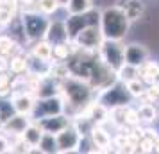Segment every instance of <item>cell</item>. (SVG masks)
<instances>
[{
	"mask_svg": "<svg viewBox=\"0 0 159 154\" xmlns=\"http://www.w3.org/2000/svg\"><path fill=\"white\" fill-rule=\"evenodd\" d=\"M57 4H59V6H68V4H70V0H57Z\"/></svg>",
	"mask_w": 159,
	"mask_h": 154,
	"instance_id": "obj_32",
	"label": "cell"
},
{
	"mask_svg": "<svg viewBox=\"0 0 159 154\" xmlns=\"http://www.w3.org/2000/svg\"><path fill=\"white\" fill-rule=\"evenodd\" d=\"M66 95H68L72 104H82L88 100L89 90H88V86H84L79 81H70L66 82Z\"/></svg>",
	"mask_w": 159,
	"mask_h": 154,
	"instance_id": "obj_6",
	"label": "cell"
},
{
	"mask_svg": "<svg viewBox=\"0 0 159 154\" xmlns=\"http://www.w3.org/2000/svg\"><path fill=\"white\" fill-rule=\"evenodd\" d=\"M7 68V63H6V59L0 58V70H6Z\"/></svg>",
	"mask_w": 159,
	"mask_h": 154,
	"instance_id": "obj_31",
	"label": "cell"
},
{
	"mask_svg": "<svg viewBox=\"0 0 159 154\" xmlns=\"http://www.w3.org/2000/svg\"><path fill=\"white\" fill-rule=\"evenodd\" d=\"M0 118H2V117H0Z\"/></svg>",
	"mask_w": 159,
	"mask_h": 154,
	"instance_id": "obj_34",
	"label": "cell"
},
{
	"mask_svg": "<svg viewBox=\"0 0 159 154\" xmlns=\"http://www.w3.org/2000/svg\"><path fill=\"white\" fill-rule=\"evenodd\" d=\"M79 47H84V49H97V47H100L102 41H104V32L102 29L97 27V23L93 25H88L84 27L82 30L77 32V36L73 38Z\"/></svg>",
	"mask_w": 159,
	"mask_h": 154,
	"instance_id": "obj_3",
	"label": "cell"
},
{
	"mask_svg": "<svg viewBox=\"0 0 159 154\" xmlns=\"http://www.w3.org/2000/svg\"><path fill=\"white\" fill-rule=\"evenodd\" d=\"M127 90L130 91V95H141L143 93V84L138 79H132V81H127Z\"/></svg>",
	"mask_w": 159,
	"mask_h": 154,
	"instance_id": "obj_22",
	"label": "cell"
},
{
	"mask_svg": "<svg viewBox=\"0 0 159 154\" xmlns=\"http://www.w3.org/2000/svg\"><path fill=\"white\" fill-rule=\"evenodd\" d=\"M57 6H59L57 0H39V7L45 13H54L57 9Z\"/></svg>",
	"mask_w": 159,
	"mask_h": 154,
	"instance_id": "obj_23",
	"label": "cell"
},
{
	"mask_svg": "<svg viewBox=\"0 0 159 154\" xmlns=\"http://www.w3.org/2000/svg\"><path fill=\"white\" fill-rule=\"evenodd\" d=\"M41 136H43V133H41V129L36 127V125H29V127L23 131V138H25V142H27L29 145H39Z\"/></svg>",
	"mask_w": 159,
	"mask_h": 154,
	"instance_id": "obj_15",
	"label": "cell"
},
{
	"mask_svg": "<svg viewBox=\"0 0 159 154\" xmlns=\"http://www.w3.org/2000/svg\"><path fill=\"white\" fill-rule=\"evenodd\" d=\"M68 47H66L65 43H59L57 47H54V56L57 59H65V58H68Z\"/></svg>",
	"mask_w": 159,
	"mask_h": 154,
	"instance_id": "obj_24",
	"label": "cell"
},
{
	"mask_svg": "<svg viewBox=\"0 0 159 154\" xmlns=\"http://www.w3.org/2000/svg\"><path fill=\"white\" fill-rule=\"evenodd\" d=\"M141 145H143V151H152V143L148 142V140H145Z\"/></svg>",
	"mask_w": 159,
	"mask_h": 154,
	"instance_id": "obj_29",
	"label": "cell"
},
{
	"mask_svg": "<svg viewBox=\"0 0 159 154\" xmlns=\"http://www.w3.org/2000/svg\"><path fill=\"white\" fill-rule=\"evenodd\" d=\"M34 56L41 61H48L52 58V47L48 43H38L34 47Z\"/></svg>",
	"mask_w": 159,
	"mask_h": 154,
	"instance_id": "obj_18",
	"label": "cell"
},
{
	"mask_svg": "<svg viewBox=\"0 0 159 154\" xmlns=\"http://www.w3.org/2000/svg\"><path fill=\"white\" fill-rule=\"evenodd\" d=\"M61 100L59 99H54V97H48V99H45L43 102L38 106V115H41V117H52V115H57L59 111H61Z\"/></svg>",
	"mask_w": 159,
	"mask_h": 154,
	"instance_id": "obj_11",
	"label": "cell"
},
{
	"mask_svg": "<svg viewBox=\"0 0 159 154\" xmlns=\"http://www.w3.org/2000/svg\"><path fill=\"white\" fill-rule=\"evenodd\" d=\"M47 38H48V41H52V43H65V41H68L70 38H68V29H66L65 23L61 22H56L52 23L50 27L47 29Z\"/></svg>",
	"mask_w": 159,
	"mask_h": 154,
	"instance_id": "obj_8",
	"label": "cell"
},
{
	"mask_svg": "<svg viewBox=\"0 0 159 154\" xmlns=\"http://www.w3.org/2000/svg\"><path fill=\"white\" fill-rule=\"evenodd\" d=\"M57 147L61 152H66V151H72L79 145L80 142V133L75 131V129H63L61 133H57Z\"/></svg>",
	"mask_w": 159,
	"mask_h": 154,
	"instance_id": "obj_5",
	"label": "cell"
},
{
	"mask_svg": "<svg viewBox=\"0 0 159 154\" xmlns=\"http://www.w3.org/2000/svg\"><path fill=\"white\" fill-rule=\"evenodd\" d=\"M125 100H127L125 91L120 90V88H113L111 91H107V93L104 95V102L113 104V106H122V104H125Z\"/></svg>",
	"mask_w": 159,
	"mask_h": 154,
	"instance_id": "obj_13",
	"label": "cell"
},
{
	"mask_svg": "<svg viewBox=\"0 0 159 154\" xmlns=\"http://www.w3.org/2000/svg\"><path fill=\"white\" fill-rule=\"evenodd\" d=\"M106 117H107V110H106L104 106L97 104V106H91V108H89V118H91L93 122H102Z\"/></svg>",
	"mask_w": 159,
	"mask_h": 154,
	"instance_id": "obj_20",
	"label": "cell"
},
{
	"mask_svg": "<svg viewBox=\"0 0 159 154\" xmlns=\"http://www.w3.org/2000/svg\"><path fill=\"white\" fill-rule=\"evenodd\" d=\"M39 147H41L39 151H43V152H54L56 147H57V140L54 138L52 133H47V134H43L41 140H39Z\"/></svg>",
	"mask_w": 159,
	"mask_h": 154,
	"instance_id": "obj_17",
	"label": "cell"
},
{
	"mask_svg": "<svg viewBox=\"0 0 159 154\" xmlns=\"http://www.w3.org/2000/svg\"><path fill=\"white\" fill-rule=\"evenodd\" d=\"M148 56V52L145 50L139 45H129L125 49V63H129L132 66H139L145 63V59Z\"/></svg>",
	"mask_w": 159,
	"mask_h": 154,
	"instance_id": "obj_7",
	"label": "cell"
},
{
	"mask_svg": "<svg viewBox=\"0 0 159 154\" xmlns=\"http://www.w3.org/2000/svg\"><path fill=\"white\" fill-rule=\"evenodd\" d=\"M29 127V118L23 113L16 115V117H9L6 122V131L13 133V134H23V131Z\"/></svg>",
	"mask_w": 159,
	"mask_h": 154,
	"instance_id": "obj_10",
	"label": "cell"
},
{
	"mask_svg": "<svg viewBox=\"0 0 159 154\" xmlns=\"http://www.w3.org/2000/svg\"><path fill=\"white\" fill-rule=\"evenodd\" d=\"M102 20V32L106 40H122L129 29V18L125 11L120 7H109L100 16Z\"/></svg>",
	"mask_w": 159,
	"mask_h": 154,
	"instance_id": "obj_1",
	"label": "cell"
},
{
	"mask_svg": "<svg viewBox=\"0 0 159 154\" xmlns=\"http://www.w3.org/2000/svg\"><path fill=\"white\" fill-rule=\"evenodd\" d=\"M138 115H139V118H141V120H145V122H150V120H154L156 111H154V108H152L150 104H145L143 108H139Z\"/></svg>",
	"mask_w": 159,
	"mask_h": 154,
	"instance_id": "obj_21",
	"label": "cell"
},
{
	"mask_svg": "<svg viewBox=\"0 0 159 154\" xmlns=\"http://www.w3.org/2000/svg\"><path fill=\"white\" fill-rule=\"evenodd\" d=\"M13 106L18 113H23V115H29L30 111L34 110V100L30 95H18L15 97L13 100Z\"/></svg>",
	"mask_w": 159,
	"mask_h": 154,
	"instance_id": "obj_12",
	"label": "cell"
},
{
	"mask_svg": "<svg viewBox=\"0 0 159 154\" xmlns=\"http://www.w3.org/2000/svg\"><path fill=\"white\" fill-rule=\"evenodd\" d=\"M7 147H9L7 140L4 138V136H0V152H4V151H7Z\"/></svg>",
	"mask_w": 159,
	"mask_h": 154,
	"instance_id": "obj_28",
	"label": "cell"
},
{
	"mask_svg": "<svg viewBox=\"0 0 159 154\" xmlns=\"http://www.w3.org/2000/svg\"><path fill=\"white\" fill-rule=\"evenodd\" d=\"M11 70L16 73H20L25 70V61H23L22 58H15L13 61H11Z\"/></svg>",
	"mask_w": 159,
	"mask_h": 154,
	"instance_id": "obj_25",
	"label": "cell"
},
{
	"mask_svg": "<svg viewBox=\"0 0 159 154\" xmlns=\"http://www.w3.org/2000/svg\"><path fill=\"white\" fill-rule=\"evenodd\" d=\"M152 93L159 95V82H154V84H152Z\"/></svg>",
	"mask_w": 159,
	"mask_h": 154,
	"instance_id": "obj_30",
	"label": "cell"
},
{
	"mask_svg": "<svg viewBox=\"0 0 159 154\" xmlns=\"http://www.w3.org/2000/svg\"><path fill=\"white\" fill-rule=\"evenodd\" d=\"M123 11H125V15H127L129 20H138V18L141 16V13H143V6H141V2H138V0H130V2L125 4Z\"/></svg>",
	"mask_w": 159,
	"mask_h": 154,
	"instance_id": "obj_14",
	"label": "cell"
},
{
	"mask_svg": "<svg viewBox=\"0 0 159 154\" xmlns=\"http://www.w3.org/2000/svg\"><path fill=\"white\" fill-rule=\"evenodd\" d=\"M9 47H11V40H9V38H0V52H2V54L7 52Z\"/></svg>",
	"mask_w": 159,
	"mask_h": 154,
	"instance_id": "obj_27",
	"label": "cell"
},
{
	"mask_svg": "<svg viewBox=\"0 0 159 154\" xmlns=\"http://www.w3.org/2000/svg\"><path fill=\"white\" fill-rule=\"evenodd\" d=\"M138 120H139L138 111H132V110L127 111V115H125V124H136Z\"/></svg>",
	"mask_w": 159,
	"mask_h": 154,
	"instance_id": "obj_26",
	"label": "cell"
},
{
	"mask_svg": "<svg viewBox=\"0 0 159 154\" xmlns=\"http://www.w3.org/2000/svg\"><path fill=\"white\" fill-rule=\"evenodd\" d=\"M41 127L47 133H61L63 129L68 127V122L65 120V117H59V115H52V117H43L41 120Z\"/></svg>",
	"mask_w": 159,
	"mask_h": 154,
	"instance_id": "obj_9",
	"label": "cell"
},
{
	"mask_svg": "<svg viewBox=\"0 0 159 154\" xmlns=\"http://www.w3.org/2000/svg\"><path fill=\"white\" fill-rule=\"evenodd\" d=\"M91 138H93L97 147H107L109 145V136L102 131L100 127H95L93 131H91Z\"/></svg>",
	"mask_w": 159,
	"mask_h": 154,
	"instance_id": "obj_19",
	"label": "cell"
},
{
	"mask_svg": "<svg viewBox=\"0 0 159 154\" xmlns=\"http://www.w3.org/2000/svg\"><path fill=\"white\" fill-rule=\"evenodd\" d=\"M23 27H25V32L30 40H36V38L47 34V29H48V23L43 16H38L34 13H29V15L23 16Z\"/></svg>",
	"mask_w": 159,
	"mask_h": 154,
	"instance_id": "obj_4",
	"label": "cell"
},
{
	"mask_svg": "<svg viewBox=\"0 0 159 154\" xmlns=\"http://www.w3.org/2000/svg\"><path fill=\"white\" fill-rule=\"evenodd\" d=\"M100 56L106 65L113 70H120L125 63V47L118 43V40H106L100 45Z\"/></svg>",
	"mask_w": 159,
	"mask_h": 154,
	"instance_id": "obj_2",
	"label": "cell"
},
{
	"mask_svg": "<svg viewBox=\"0 0 159 154\" xmlns=\"http://www.w3.org/2000/svg\"><path fill=\"white\" fill-rule=\"evenodd\" d=\"M68 7H70V13L72 15H82V13L89 11L91 0H70Z\"/></svg>",
	"mask_w": 159,
	"mask_h": 154,
	"instance_id": "obj_16",
	"label": "cell"
},
{
	"mask_svg": "<svg viewBox=\"0 0 159 154\" xmlns=\"http://www.w3.org/2000/svg\"><path fill=\"white\" fill-rule=\"evenodd\" d=\"M154 147H156V151H157V152H159V136H157V138H156V145H154Z\"/></svg>",
	"mask_w": 159,
	"mask_h": 154,
	"instance_id": "obj_33",
	"label": "cell"
}]
</instances>
